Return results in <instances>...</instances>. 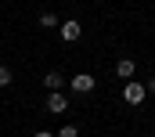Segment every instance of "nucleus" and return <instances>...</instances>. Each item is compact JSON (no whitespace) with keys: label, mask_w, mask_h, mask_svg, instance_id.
Instances as JSON below:
<instances>
[{"label":"nucleus","mask_w":155,"mask_h":137,"mask_svg":"<svg viewBox=\"0 0 155 137\" xmlns=\"http://www.w3.org/2000/svg\"><path fill=\"white\" fill-rule=\"evenodd\" d=\"M144 94H148V87H144V83L126 79V87H123V101H126V105H141V101H144Z\"/></svg>","instance_id":"obj_1"},{"label":"nucleus","mask_w":155,"mask_h":137,"mask_svg":"<svg viewBox=\"0 0 155 137\" xmlns=\"http://www.w3.org/2000/svg\"><path fill=\"white\" fill-rule=\"evenodd\" d=\"M94 83H97V79H94L90 72H76V76L69 79V90H72V94H90Z\"/></svg>","instance_id":"obj_2"},{"label":"nucleus","mask_w":155,"mask_h":137,"mask_svg":"<svg viewBox=\"0 0 155 137\" xmlns=\"http://www.w3.org/2000/svg\"><path fill=\"white\" fill-rule=\"evenodd\" d=\"M58 36H61V40H65V43H76L79 36H83V25H79L76 18H65V22H61V25H58Z\"/></svg>","instance_id":"obj_3"},{"label":"nucleus","mask_w":155,"mask_h":137,"mask_svg":"<svg viewBox=\"0 0 155 137\" xmlns=\"http://www.w3.org/2000/svg\"><path fill=\"white\" fill-rule=\"evenodd\" d=\"M47 112H51V115H61V112H69V98H65L61 90L47 94Z\"/></svg>","instance_id":"obj_4"},{"label":"nucleus","mask_w":155,"mask_h":137,"mask_svg":"<svg viewBox=\"0 0 155 137\" xmlns=\"http://www.w3.org/2000/svg\"><path fill=\"white\" fill-rule=\"evenodd\" d=\"M65 83H69V79H65V76H61V72H58V68H54V72H47V76H43V87H47V94H54V90H61V87H65Z\"/></svg>","instance_id":"obj_5"},{"label":"nucleus","mask_w":155,"mask_h":137,"mask_svg":"<svg viewBox=\"0 0 155 137\" xmlns=\"http://www.w3.org/2000/svg\"><path fill=\"white\" fill-rule=\"evenodd\" d=\"M134 68H137V65H134L130 58H119V62H116V76H119V79H134Z\"/></svg>","instance_id":"obj_6"},{"label":"nucleus","mask_w":155,"mask_h":137,"mask_svg":"<svg viewBox=\"0 0 155 137\" xmlns=\"http://www.w3.org/2000/svg\"><path fill=\"white\" fill-rule=\"evenodd\" d=\"M36 22H40V25H43V29H58V25H61V18H58L54 11H43V15H40Z\"/></svg>","instance_id":"obj_7"},{"label":"nucleus","mask_w":155,"mask_h":137,"mask_svg":"<svg viewBox=\"0 0 155 137\" xmlns=\"http://www.w3.org/2000/svg\"><path fill=\"white\" fill-rule=\"evenodd\" d=\"M11 83H15V72L7 65H0V87H11Z\"/></svg>","instance_id":"obj_8"},{"label":"nucleus","mask_w":155,"mask_h":137,"mask_svg":"<svg viewBox=\"0 0 155 137\" xmlns=\"http://www.w3.org/2000/svg\"><path fill=\"white\" fill-rule=\"evenodd\" d=\"M58 137H79V130H76V126H61V130H58Z\"/></svg>","instance_id":"obj_9"},{"label":"nucleus","mask_w":155,"mask_h":137,"mask_svg":"<svg viewBox=\"0 0 155 137\" xmlns=\"http://www.w3.org/2000/svg\"><path fill=\"white\" fill-rule=\"evenodd\" d=\"M33 137H58V134H51V130H36Z\"/></svg>","instance_id":"obj_10"},{"label":"nucleus","mask_w":155,"mask_h":137,"mask_svg":"<svg viewBox=\"0 0 155 137\" xmlns=\"http://www.w3.org/2000/svg\"><path fill=\"white\" fill-rule=\"evenodd\" d=\"M144 87H148V94H155V76L148 79V83H144Z\"/></svg>","instance_id":"obj_11"}]
</instances>
